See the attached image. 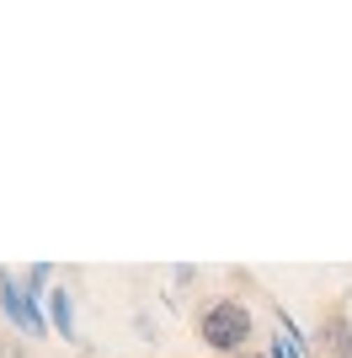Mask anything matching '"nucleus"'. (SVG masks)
<instances>
[{"label": "nucleus", "instance_id": "f257e3e1", "mask_svg": "<svg viewBox=\"0 0 352 358\" xmlns=\"http://www.w3.org/2000/svg\"><path fill=\"white\" fill-rule=\"evenodd\" d=\"M251 331H256V321H251V305H246V299H214V305L198 315V337H203L219 358L246 353Z\"/></svg>", "mask_w": 352, "mask_h": 358}, {"label": "nucleus", "instance_id": "f03ea898", "mask_svg": "<svg viewBox=\"0 0 352 358\" xmlns=\"http://www.w3.org/2000/svg\"><path fill=\"white\" fill-rule=\"evenodd\" d=\"M0 305H6V315L16 321V331H27V337H43V331H48L43 299L32 294L16 273H6V268H0Z\"/></svg>", "mask_w": 352, "mask_h": 358}, {"label": "nucleus", "instance_id": "7ed1b4c3", "mask_svg": "<svg viewBox=\"0 0 352 358\" xmlns=\"http://www.w3.org/2000/svg\"><path fill=\"white\" fill-rule=\"evenodd\" d=\"M48 327H54L59 337H64V343L86 348V343H80V331H75V294H70V284L48 289Z\"/></svg>", "mask_w": 352, "mask_h": 358}, {"label": "nucleus", "instance_id": "20e7f679", "mask_svg": "<svg viewBox=\"0 0 352 358\" xmlns=\"http://www.w3.org/2000/svg\"><path fill=\"white\" fill-rule=\"evenodd\" d=\"M321 348L331 358H352V315H325L321 321Z\"/></svg>", "mask_w": 352, "mask_h": 358}, {"label": "nucleus", "instance_id": "39448f33", "mask_svg": "<svg viewBox=\"0 0 352 358\" xmlns=\"http://www.w3.org/2000/svg\"><path fill=\"white\" fill-rule=\"evenodd\" d=\"M48 278H54V268H48V262H38V268H27V278H22V284H27L32 294H38V289H43Z\"/></svg>", "mask_w": 352, "mask_h": 358}, {"label": "nucleus", "instance_id": "423d86ee", "mask_svg": "<svg viewBox=\"0 0 352 358\" xmlns=\"http://www.w3.org/2000/svg\"><path fill=\"white\" fill-rule=\"evenodd\" d=\"M0 358H27V348L11 343V337H0Z\"/></svg>", "mask_w": 352, "mask_h": 358}, {"label": "nucleus", "instance_id": "0eeeda50", "mask_svg": "<svg viewBox=\"0 0 352 358\" xmlns=\"http://www.w3.org/2000/svg\"><path fill=\"white\" fill-rule=\"evenodd\" d=\"M235 358H262V353H251V348H246V353H235Z\"/></svg>", "mask_w": 352, "mask_h": 358}]
</instances>
